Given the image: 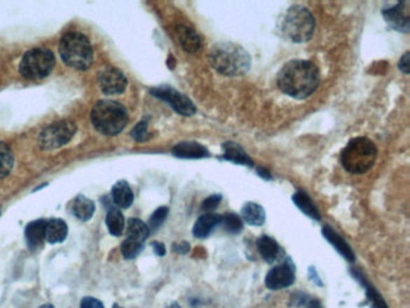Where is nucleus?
Instances as JSON below:
<instances>
[{
	"label": "nucleus",
	"mask_w": 410,
	"mask_h": 308,
	"mask_svg": "<svg viewBox=\"0 0 410 308\" xmlns=\"http://www.w3.org/2000/svg\"><path fill=\"white\" fill-rule=\"evenodd\" d=\"M277 82L284 94L295 99H306L317 91L320 75L313 62L294 60L284 65Z\"/></svg>",
	"instance_id": "1"
},
{
	"label": "nucleus",
	"mask_w": 410,
	"mask_h": 308,
	"mask_svg": "<svg viewBox=\"0 0 410 308\" xmlns=\"http://www.w3.org/2000/svg\"><path fill=\"white\" fill-rule=\"evenodd\" d=\"M208 60L212 68L224 76L245 75L252 65L250 53L241 45L226 41L212 46Z\"/></svg>",
	"instance_id": "2"
},
{
	"label": "nucleus",
	"mask_w": 410,
	"mask_h": 308,
	"mask_svg": "<svg viewBox=\"0 0 410 308\" xmlns=\"http://www.w3.org/2000/svg\"><path fill=\"white\" fill-rule=\"evenodd\" d=\"M280 30L283 38L292 43H307L313 36L315 20L305 6L292 5L280 18Z\"/></svg>",
	"instance_id": "3"
},
{
	"label": "nucleus",
	"mask_w": 410,
	"mask_h": 308,
	"mask_svg": "<svg viewBox=\"0 0 410 308\" xmlns=\"http://www.w3.org/2000/svg\"><path fill=\"white\" fill-rule=\"evenodd\" d=\"M378 156V149L372 140L355 138L348 142L341 154V163L348 173L362 175L372 168Z\"/></svg>",
	"instance_id": "4"
},
{
	"label": "nucleus",
	"mask_w": 410,
	"mask_h": 308,
	"mask_svg": "<svg viewBox=\"0 0 410 308\" xmlns=\"http://www.w3.org/2000/svg\"><path fill=\"white\" fill-rule=\"evenodd\" d=\"M92 122L94 128L104 135H117L127 126V109L119 102L102 100L94 106Z\"/></svg>",
	"instance_id": "5"
},
{
	"label": "nucleus",
	"mask_w": 410,
	"mask_h": 308,
	"mask_svg": "<svg viewBox=\"0 0 410 308\" xmlns=\"http://www.w3.org/2000/svg\"><path fill=\"white\" fill-rule=\"evenodd\" d=\"M60 53L64 63L77 70H87L93 62V48L88 39L75 32L62 38Z\"/></svg>",
	"instance_id": "6"
},
{
	"label": "nucleus",
	"mask_w": 410,
	"mask_h": 308,
	"mask_svg": "<svg viewBox=\"0 0 410 308\" xmlns=\"http://www.w3.org/2000/svg\"><path fill=\"white\" fill-rule=\"evenodd\" d=\"M55 64V55L50 50L36 47L25 55L20 64V72L29 80H41L51 74Z\"/></svg>",
	"instance_id": "7"
},
{
	"label": "nucleus",
	"mask_w": 410,
	"mask_h": 308,
	"mask_svg": "<svg viewBox=\"0 0 410 308\" xmlns=\"http://www.w3.org/2000/svg\"><path fill=\"white\" fill-rule=\"evenodd\" d=\"M149 227L142 220L131 218L128 222L127 239L121 247L123 257L130 260L137 257L144 249V242L149 236Z\"/></svg>",
	"instance_id": "8"
},
{
	"label": "nucleus",
	"mask_w": 410,
	"mask_h": 308,
	"mask_svg": "<svg viewBox=\"0 0 410 308\" xmlns=\"http://www.w3.org/2000/svg\"><path fill=\"white\" fill-rule=\"evenodd\" d=\"M76 133V126L71 121H60L51 124L40 134L39 142L43 149L51 151L68 144Z\"/></svg>",
	"instance_id": "9"
},
{
	"label": "nucleus",
	"mask_w": 410,
	"mask_h": 308,
	"mask_svg": "<svg viewBox=\"0 0 410 308\" xmlns=\"http://www.w3.org/2000/svg\"><path fill=\"white\" fill-rule=\"evenodd\" d=\"M149 92H151L153 97L168 102L171 106V109L176 111L181 116L191 117L193 114H196V107H195L194 102H191V99L186 97L184 94L178 92V91L170 87V86L156 87V88L151 89Z\"/></svg>",
	"instance_id": "10"
},
{
	"label": "nucleus",
	"mask_w": 410,
	"mask_h": 308,
	"mask_svg": "<svg viewBox=\"0 0 410 308\" xmlns=\"http://www.w3.org/2000/svg\"><path fill=\"white\" fill-rule=\"evenodd\" d=\"M295 282V269L292 262H283L275 266L267 274L265 286L270 290H280L290 287Z\"/></svg>",
	"instance_id": "11"
},
{
	"label": "nucleus",
	"mask_w": 410,
	"mask_h": 308,
	"mask_svg": "<svg viewBox=\"0 0 410 308\" xmlns=\"http://www.w3.org/2000/svg\"><path fill=\"white\" fill-rule=\"evenodd\" d=\"M127 77L119 69L109 67L100 75V87L107 95L121 94L127 88Z\"/></svg>",
	"instance_id": "12"
},
{
	"label": "nucleus",
	"mask_w": 410,
	"mask_h": 308,
	"mask_svg": "<svg viewBox=\"0 0 410 308\" xmlns=\"http://www.w3.org/2000/svg\"><path fill=\"white\" fill-rule=\"evenodd\" d=\"M408 5L409 3L404 1V3H399L395 6H391L389 9L383 10L385 21L388 22L389 26L393 29L403 32V33L409 32V11L406 8Z\"/></svg>",
	"instance_id": "13"
},
{
	"label": "nucleus",
	"mask_w": 410,
	"mask_h": 308,
	"mask_svg": "<svg viewBox=\"0 0 410 308\" xmlns=\"http://www.w3.org/2000/svg\"><path fill=\"white\" fill-rule=\"evenodd\" d=\"M175 33L177 36L178 43L182 46L183 50L189 53H195L200 51L203 47V39L198 34V32L188 26L179 23L175 28Z\"/></svg>",
	"instance_id": "14"
},
{
	"label": "nucleus",
	"mask_w": 410,
	"mask_h": 308,
	"mask_svg": "<svg viewBox=\"0 0 410 308\" xmlns=\"http://www.w3.org/2000/svg\"><path fill=\"white\" fill-rule=\"evenodd\" d=\"M172 153L177 158L183 159H201L210 156V151L207 148L198 142H179L172 148Z\"/></svg>",
	"instance_id": "15"
},
{
	"label": "nucleus",
	"mask_w": 410,
	"mask_h": 308,
	"mask_svg": "<svg viewBox=\"0 0 410 308\" xmlns=\"http://www.w3.org/2000/svg\"><path fill=\"white\" fill-rule=\"evenodd\" d=\"M220 222H221V215L212 213V212L205 213L199 217V220L194 224L193 235L196 239H206L211 235L213 229L219 225Z\"/></svg>",
	"instance_id": "16"
},
{
	"label": "nucleus",
	"mask_w": 410,
	"mask_h": 308,
	"mask_svg": "<svg viewBox=\"0 0 410 308\" xmlns=\"http://www.w3.org/2000/svg\"><path fill=\"white\" fill-rule=\"evenodd\" d=\"M322 236L325 237L330 245L334 246L336 250L339 252L342 257H346L348 262H355V254L353 252L350 246L348 245L344 239L339 236L337 232L330 227H324L322 228Z\"/></svg>",
	"instance_id": "17"
},
{
	"label": "nucleus",
	"mask_w": 410,
	"mask_h": 308,
	"mask_svg": "<svg viewBox=\"0 0 410 308\" xmlns=\"http://www.w3.org/2000/svg\"><path fill=\"white\" fill-rule=\"evenodd\" d=\"M68 236V225L62 220H46L45 224V240L55 245L63 242Z\"/></svg>",
	"instance_id": "18"
},
{
	"label": "nucleus",
	"mask_w": 410,
	"mask_h": 308,
	"mask_svg": "<svg viewBox=\"0 0 410 308\" xmlns=\"http://www.w3.org/2000/svg\"><path fill=\"white\" fill-rule=\"evenodd\" d=\"M257 247L262 259L270 264L275 262L282 253L280 245L272 237L266 236V235L259 237L257 241Z\"/></svg>",
	"instance_id": "19"
},
{
	"label": "nucleus",
	"mask_w": 410,
	"mask_h": 308,
	"mask_svg": "<svg viewBox=\"0 0 410 308\" xmlns=\"http://www.w3.org/2000/svg\"><path fill=\"white\" fill-rule=\"evenodd\" d=\"M242 218L253 227H261L266 220V212L261 205L257 203H247L241 210Z\"/></svg>",
	"instance_id": "20"
},
{
	"label": "nucleus",
	"mask_w": 410,
	"mask_h": 308,
	"mask_svg": "<svg viewBox=\"0 0 410 308\" xmlns=\"http://www.w3.org/2000/svg\"><path fill=\"white\" fill-rule=\"evenodd\" d=\"M112 199L116 206L128 208L134 203V193L125 181H119L112 188Z\"/></svg>",
	"instance_id": "21"
},
{
	"label": "nucleus",
	"mask_w": 410,
	"mask_h": 308,
	"mask_svg": "<svg viewBox=\"0 0 410 308\" xmlns=\"http://www.w3.org/2000/svg\"><path fill=\"white\" fill-rule=\"evenodd\" d=\"M223 156L228 161H233L235 164L248 165L253 166V161L250 156L245 152V149L240 145L235 142H225L223 145Z\"/></svg>",
	"instance_id": "22"
},
{
	"label": "nucleus",
	"mask_w": 410,
	"mask_h": 308,
	"mask_svg": "<svg viewBox=\"0 0 410 308\" xmlns=\"http://www.w3.org/2000/svg\"><path fill=\"white\" fill-rule=\"evenodd\" d=\"M71 211L77 220L87 222V220L93 217L95 206H94V203L92 200H89L83 195H78L75 199V201L72 203Z\"/></svg>",
	"instance_id": "23"
},
{
	"label": "nucleus",
	"mask_w": 410,
	"mask_h": 308,
	"mask_svg": "<svg viewBox=\"0 0 410 308\" xmlns=\"http://www.w3.org/2000/svg\"><path fill=\"white\" fill-rule=\"evenodd\" d=\"M292 201L300 208L301 211L303 212L306 215H308L309 218L314 220H322L320 212L314 205L312 199L309 198L305 192H296L295 194L292 195Z\"/></svg>",
	"instance_id": "24"
},
{
	"label": "nucleus",
	"mask_w": 410,
	"mask_h": 308,
	"mask_svg": "<svg viewBox=\"0 0 410 308\" xmlns=\"http://www.w3.org/2000/svg\"><path fill=\"white\" fill-rule=\"evenodd\" d=\"M45 224H46V220H34L27 225V242L32 248H36L39 246H41L43 241L45 240Z\"/></svg>",
	"instance_id": "25"
},
{
	"label": "nucleus",
	"mask_w": 410,
	"mask_h": 308,
	"mask_svg": "<svg viewBox=\"0 0 410 308\" xmlns=\"http://www.w3.org/2000/svg\"><path fill=\"white\" fill-rule=\"evenodd\" d=\"M351 274H354V277L366 288V295H367V300L371 302L372 308H389L388 304L385 302V300L381 297V294L371 284H368L367 281L360 271H356L354 269L351 271Z\"/></svg>",
	"instance_id": "26"
},
{
	"label": "nucleus",
	"mask_w": 410,
	"mask_h": 308,
	"mask_svg": "<svg viewBox=\"0 0 410 308\" xmlns=\"http://www.w3.org/2000/svg\"><path fill=\"white\" fill-rule=\"evenodd\" d=\"M106 225H107L111 235L121 236L124 232V228H125V220H124L122 212L116 210V208L110 210L106 215Z\"/></svg>",
	"instance_id": "27"
},
{
	"label": "nucleus",
	"mask_w": 410,
	"mask_h": 308,
	"mask_svg": "<svg viewBox=\"0 0 410 308\" xmlns=\"http://www.w3.org/2000/svg\"><path fill=\"white\" fill-rule=\"evenodd\" d=\"M13 154L11 148L5 142H0V178H6L13 170Z\"/></svg>",
	"instance_id": "28"
},
{
	"label": "nucleus",
	"mask_w": 410,
	"mask_h": 308,
	"mask_svg": "<svg viewBox=\"0 0 410 308\" xmlns=\"http://www.w3.org/2000/svg\"><path fill=\"white\" fill-rule=\"evenodd\" d=\"M220 224L223 225L225 232H228V234H240L243 230V222H242L241 218L231 212L221 215Z\"/></svg>",
	"instance_id": "29"
},
{
	"label": "nucleus",
	"mask_w": 410,
	"mask_h": 308,
	"mask_svg": "<svg viewBox=\"0 0 410 308\" xmlns=\"http://www.w3.org/2000/svg\"><path fill=\"white\" fill-rule=\"evenodd\" d=\"M168 215H169V208L168 207H159L158 210H156L154 213L149 217V225H147L149 232H157L158 229L160 228L161 225L165 222Z\"/></svg>",
	"instance_id": "30"
},
{
	"label": "nucleus",
	"mask_w": 410,
	"mask_h": 308,
	"mask_svg": "<svg viewBox=\"0 0 410 308\" xmlns=\"http://www.w3.org/2000/svg\"><path fill=\"white\" fill-rule=\"evenodd\" d=\"M131 138L139 141V142H144L146 140H149L151 138L149 133V122L147 121H142L139 123L130 133Z\"/></svg>",
	"instance_id": "31"
},
{
	"label": "nucleus",
	"mask_w": 410,
	"mask_h": 308,
	"mask_svg": "<svg viewBox=\"0 0 410 308\" xmlns=\"http://www.w3.org/2000/svg\"><path fill=\"white\" fill-rule=\"evenodd\" d=\"M220 201H221V195L214 194L211 195L210 198L206 199L201 205V208L203 211L210 212L214 211L217 207L219 206Z\"/></svg>",
	"instance_id": "32"
},
{
	"label": "nucleus",
	"mask_w": 410,
	"mask_h": 308,
	"mask_svg": "<svg viewBox=\"0 0 410 308\" xmlns=\"http://www.w3.org/2000/svg\"><path fill=\"white\" fill-rule=\"evenodd\" d=\"M81 308H105L102 301L94 297H85L81 301Z\"/></svg>",
	"instance_id": "33"
},
{
	"label": "nucleus",
	"mask_w": 410,
	"mask_h": 308,
	"mask_svg": "<svg viewBox=\"0 0 410 308\" xmlns=\"http://www.w3.org/2000/svg\"><path fill=\"white\" fill-rule=\"evenodd\" d=\"M398 68H399L401 72H404L406 75L409 74V52H406L404 55H402L401 60H399V63H398Z\"/></svg>",
	"instance_id": "34"
},
{
	"label": "nucleus",
	"mask_w": 410,
	"mask_h": 308,
	"mask_svg": "<svg viewBox=\"0 0 410 308\" xmlns=\"http://www.w3.org/2000/svg\"><path fill=\"white\" fill-rule=\"evenodd\" d=\"M174 250L178 254L189 253V250H191V245H189L186 241H182V242L175 243Z\"/></svg>",
	"instance_id": "35"
},
{
	"label": "nucleus",
	"mask_w": 410,
	"mask_h": 308,
	"mask_svg": "<svg viewBox=\"0 0 410 308\" xmlns=\"http://www.w3.org/2000/svg\"><path fill=\"white\" fill-rule=\"evenodd\" d=\"M153 250H154V253L158 257H164L166 254V248L164 243H160V242H153L152 243Z\"/></svg>",
	"instance_id": "36"
},
{
	"label": "nucleus",
	"mask_w": 410,
	"mask_h": 308,
	"mask_svg": "<svg viewBox=\"0 0 410 308\" xmlns=\"http://www.w3.org/2000/svg\"><path fill=\"white\" fill-rule=\"evenodd\" d=\"M306 308H322V304L317 299H312L307 301V306Z\"/></svg>",
	"instance_id": "37"
},
{
	"label": "nucleus",
	"mask_w": 410,
	"mask_h": 308,
	"mask_svg": "<svg viewBox=\"0 0 410 308\" xmlns=\"http://www.w3.org/2000/svg\"><path fill=\"white\" fill-rule=\"evenodd\" d=\"M258 173L260 176H262L264 178H266V180H271V175L270 173H267L266 170L264 169H258Z\"/></svg>",
	"instance_id": "38"
},
{
	"label": "nucleus",
	"mask_w": 410,
	"mask_h": 308,
	"mask_svg": "<svg viewBox=\"0 0 410 308\" xmlns=\"http://www.w3.org/2000/svg\"><path fill=\"white\" fill-rule=\"evenodd\" d=\"M166 308H182L181 307V306H179V304H177V302H172V304H170V306H168V307Z\"/></svg>",
	"instance_id": "39"
},
{
	"label": "nucleus",
	"mask_w": 410,
	"mask_h": 308,
	"mask_svg": "<svg viewBox=\"0 0 410 308\" xmlns=\"http://www.w3.org/2000/svg\"><path fill=\"white\" fill-rule=\"evenodd\" d=\"M40 308H55V306H53V304H43V306H41V307Z\"/></svg>",
	"instance_id": "40"
},
{
	"label": "nucleus",
	"mask_w": 410,
	"mask_h": 308,
	"mask_svg": "<svg viewBox=\"0 0 410 308\" xmlns=\"http://www.w3.org/2000/svg\"><path fill=\"white\" fill-rule=\"evenodd\" d=\"M112 308H123V307H121V306H119V304H114V307H112Z\"/></svg>",
	"instance_id": "41"
}]
</instances>
